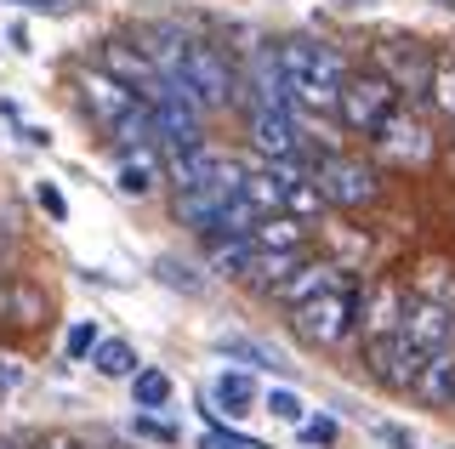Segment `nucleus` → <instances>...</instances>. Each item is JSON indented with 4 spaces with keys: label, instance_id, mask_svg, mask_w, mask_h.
Wrapping results in <instances>:
<instances>
[{
    "label": "nucleus",
    "instance_id": "obj_28",
    "mask_svg": "<svg viewBox=\"0 0 455 449\" xmlns=\"http://www.w3.org/2000/svg\"><path fill=\"white\" fill-rule=\"evenodd\" d=\"M0 313H6V325H40L46 319V296L35 285H0Z\"/></svg>",
    "mask_w": 455,
    "mask_h": 449
},
{
    "label": "nucleus",
    "instance_id": "obj_5",
    "mask_svg": "<svg viewBox=\"0 0 455 449\" xmlns=\"http://www.w3.org/2000/svg\"><path fill=\"white\" fill-rule=\"evenodd\" d=\"M313 182H319L324 205H336V210H364V205L381 200L376 165H364L359 154H319V165H313Z\"/></svg>",
    "mask_w": 455,
    "mask_h": 449
},
{
    "label": "nucleus",
    "instance_id": "obj_9",
    "mask_svg": "<svg viewBox=\"0 0 455 449\" xmlns=\"http://www.w3.org/2000/svg\"><path fill=\"white\" fill-rule=\"evenodd\" d=\"M364 364L370 375H376L387 392H416L421 370H427V353H416V347L404 342V335H376V342H364Z\"/></svg>",
    "mask_w": 455,
    "mask_h": 449
},
{
    "label": "nucleus",
    "instance_id": "obj_24",
    "mask_svg": "<svg viewBox=\"0 0 455 449\" xmlns=\"http://www.w3.org/2000/svg\"><path fill=\"white\" fill-rule=\"evenodd\" d=\"M251 240H256V250H307V222H296V217H262Z\"/></svg>",
    "mask_w": 455,
    "mask_h": 449
},
{
    "label": "nucleus",
    "instance_id": "obj_35",
    "mask_svg": "<svg viewBox=\"0 0 455 449\" xmlns=\"http://www.w3.org/2000/svg\"><path fill=\"white\" fill-rule=\"evenodd\" d=\"M28 387V364L18 358V353H0V410H6L12 398Z\"/></svg>",
    "mask_w": 455,
    "mask_h": 449
},
{
    "label": "nucleus",
    "instance_id": "obj_41",
    "mask_svg": "<svg viewBox=\"0 0 455 449\" xmlns=\"http://www.w3.org/2000/svg\"><path fill=\"white\" fill-rule=\"evenodd\" d=\"M0 449H23V444H18V438H0Z\"/></svg>",
    "mask_w": 455,
    "mask_h": 449
},
{
    "label": "nucleus",
    "instance_id": "obj_30",
    "mask_svg": "<svg viewBox=\"0 0 455 449\" xmlns=\"http://www.w3.org/2000/svg\"><path fill=\"white\" fill-rule=\"evenodd\" d=\"M154 279L171 285V290H182V296H205V279H199L188 262H177V256H160V262H154Z\"/></svg>",
    "mask_w": 455,
    "mask_h": 449
},
{
    "label": "nucleus",
    "instance_id": "obj_2",
    "mask_svg": "<svg viewBox=\"0 0 455 449\" xmlns=\"http://www.w3.org/2000/svg\"><path fill=\"white\" fill-rule=\"evenodd\" d=\"M165 86H182L205 114H217V108L239 103V68H234V58H228L217 40H188L177 75H171Z\"/></svg>",
    "mask_w": 455,
    "mask_h": 449
},
{
    "label": "nucleus",
    "instance_id": "obj_16",
    "mask_svg": "<svg viewBox=\"0 0 455 449\" xmlns=\"http://www.w3.org/2000/svg\"><path fill=\"white\" fill-rule=\"evenodd\" d=\"M160 177H165L160 148H120L114 154V188H120L125 200H148V193L160 188Z\"/></svg>",
    "mask_w": 455,
    "mask_h": 449
},
{
    "label": "nucleus",
    "instance_id": "obj_31",
    "mask_svg": "<svg viewBox=\"0 0 455 449\" xmlns=\"http://www.w3.org/2000/svg\"><path fill=\"white\" fill-rule=\"evenodd\" d=\"M427 103L438 108L450 125H455V58H438V68H433V86H427Z\"/></svg>",
    "mask_w": 455,
    "mask_h": 449
},
{
    "label": "nucleus",
    "instance_id": "obj_36",
    "mask_svg": "<svg viewBox=\"0 0 455 449\" xmlns=\"http://www.w3.org/2000/svg\"><path fill=\"white\" fill-rule=\"evenodd\" d=\"M28 193H35V205H40V210H46V217H52V222H68V193H63V188H57V182H52V177H40V182H35V188H28Z\"/></svg>",
    "mask_w": 455,
    "mask_h": 449
},
{
    "label": "nucleus",
    "instance_id": "obj_21",
    "mask_svg": "<svg viewBox=\"0 0 455 449\" xmlns=\"http://www.w3.org/2000/svg\"><path fill=\"white\" fill-rule=\"evenodd\" d=\"M217 353H222V358H234V364H245V370H274V375H279V370H291V358L274 353L267 342H256V335H222Z\"/></svg>",
    "mask_w": 455,
    "mask_h": 449
},
{
    "label": "nucleus",
    "instance_id": "obj_20",
    "mask_svg": "<svg viewBox=\"0 0 455 449\" xmlns=\"http://www.w3.org/2000/svg\"><path fill=\"white\" fill-rule=\"evenodd\" d=\"M85 364H92L103 382H132V375L142 370V353H137L132 342H120V335H103V342H97V353L85 358Z\"/></svg>",
    "mask_w": 455,
    "mask_h": 449
},
{
    "label": "nucleus",
    "instance_id": "obj_23",
    "mask_svg": "<svg viewBox=\"0 0 455 449\" xmlns=\"http://www.w3.org/2000/svg\"><path fill=\"white\" fill-rule=\"evenodd\" d=\"M416 398H427V404H455V347L427 358V370H421V382H416Z\"/></svg>",
    "mask_w": 455,
    "mask_h": 449
},
{
    "label": "nucleus",
    "instance_id": "obj_4",
    "mask_svg": "<svg viewBox=\"0 0 455 449\" xmlns=\"http://www.w3.org/2000/svg\"><path fill=\"white\" fill-rule=\"evenodd\" d=\"M291 330L302 335L307 347H336V342H347V335L359 330V290L336 285V290H324V296L291 307Z\"/></svg>",
    "mask_w": 455,
    "mask_h": 449
},
{
    "label": "nucleus",
    "instance_id": "obj_32",
    "mask_svg": "<svg viewBox=\"0 0 455 449\" xmlns=\"http://www.w3.org/2000/svg\"><path fill=\"white\" fill-rule=\"evenodd\" d=\"M205 421H211V427L199 432V444H194V449H262L256 438H245L239 427H228L222 415H211V410H205Z\"/></svg>",
    "mask_w": 455,
    "mask_h": 449
},
{
    "label": "nucleus",
    "instance_id": "obj_13",
    "mask_svg": "<svg viewBox=\"0 0 455 449\" xmlns=\"http://www.w3.org/2000/svg\"><path fill=\"white\" fill-rule=\"evenodd\" d=\"M137 103H142V97H137L132 86H120L108 68H85V75H80V108H85L97 125H103V131H114V125L132 114Z\"/></svg>",
    "mask_w": 455,
    "mask_h": 449
},
{
    "label": "nucleus",
    "instance_id": "obj_40",
    "mask_svg": "<svg viewBox=\"0 0 455 449\" xmlns=\"http://www.w3.org/2000/svg\"><path fill=\"white\" fill-rule=\"evenodd\" d=\"M35 449H80V444H75V438H63V432H52V438H40Z\"/></svg>",
    "mask_w": 455,
    "mask_h": 449
},
{
    "label": "nucleus",
    "instance_id": "obj_26",
    "mask_svg": "<svg viewBox=\"0 0 455 449\" xmlns=\"http://www.w3.org/2000/svg\"><path fill=\"white\" fill-rule=\"evenodd\" d=\"M171 398H177V387H171L165 370L142 364V370L132 375V410H171Z\"/></svg>",
    "mask_w": 455,
    "mask_h": 449
},
{
    "label": "nucleus",
    "instance_id": "obj_14",
    "mask_svg": "<svg viewBox=\"0 0 455 449\" xmlns=\"http://www.w3.org/2000/svg\"><path fill=\"white\" fill-rule=\"evenodd\" d=\"M376 148L387 154L393 165H427L433 160V131H427V120H416L410 108H393V120L376 131Z\"/></svg>",
    "mask_w": 455,
    "mask_h": 449
},
{
    "label": "nucleus",
    "instance_id": "obj_39",
    "mask_svg": "<svg viewBox=\"0 0 455 449\" xmlns=\"http://www.w3.org/2000/svg\"><path fill=\"white\" fill-rule=\"evenodd\" d=\"M18 137L28 148H52V131H40V125H18Z\"/></svg>",
    "mask_w": 455,
    "mask_h": 449
},
{
    "label": "nucleus",
    "instance_id": "obj_11",
    "mask_svg": "<svg viewBox=\"0 0 455 449\" xmlns=\"http://www.w3.org/2000/svg\"><path fill=\"white\" fill-rule=\"evenodd\" d=\"M398 335H404L416 353H427V358H433V353H450V347H455V307L427 302V296H410Z\"/></svg>",
    "mask_w": 455,
    "mask_h": 449
},
{
    "label": "nucleus",
    "instance_id": "obj_37",
    "mask_svg": "<svg viewBox=\"0 0 455 449\" xmlns=\"http://www.w3.org/2000/svg\"><path fill=\"white\" fill-rule=\"evenodd\" d=\"M370 438L387 444V449H416V432L398 427V421H370Z\"/></svg>",
    "mask_w": 455,
    "mask_h": 449
},
{
    "label": "nucleus",
    "instance_id": "obj_33",
    "mask_svg": "<svg viewBox=\"0 0 455 449\" xmlns=\"http://www.w3.org/2000/svg\"><path fill=\"white\" fill-rule=\"evenodd\" d=\"M97 342H103V325H97V319H75V325L63 330V353L75 358V364H80V358H92V353H97Z\"/></svg>",
    "mask_w": 455,
    "mask_h": 449
},
{
    "label": "nucleus",
    "instance_id": "obj_8",
    "mask_svg": "<svg viewBox=\"0 0 455 449\" xmlns=\"http://www.w3.org/2000/svg\"><path fill=\"white\" fill-rule=\"evenodd\" d=\"M433 68H438V58L421 46V40H381V46H376V75H387L398 97H404V91L410 97H427Z\"/></svg>",
    "mask_w": 455,
    "mask_h": 449
},
{
    "label": "nucleus",
    "instance_id": "obj_17",
    "mask_svg": "<svg viewBox=\"0 0 455 449\" xmlns=\"http://www.w3.org/2000/svg\"><path fill=\"white\" fill-rule=\"evenodd\" d=\"M404 290L393 285V279H381V285H370L364 296H359V330H364V342H376V335H393L398 325H404Z\"/></svg>",
    "mask_w": 455,
    "mask_h": 449
},
{
    "label": "nucleus",
    "instance_id": "obj_6",
    "mask_svg": "<svg viewBox=\"0 0 455 449\" xmlns=\"http://www.w3.org/2000/svg\"><path fill=\"white\" fill-rule=\"evenodd\" d=\"M148 108H154V131H160V154H182L205 143V108L182 86H160L148 97Z\"/></svg>",
    "mask_w": 455,
    "mask_h": 449
},
{
    "label": "nucleus",
    "instance_id": "obj_15",
    "mask_svg": "<svg viewBox=\"0 0 455 449\" xmlns=\"http://www.w3.org/2000/svg\"><path fill=\"white\" fill-rule=\"evenodd\" d=\"M97 68H108V75L120 80V86H132L137 97H154V91L165 86L160 68L148 63V51H142V40H137V46H132V40H108V46H103V63H97Z\"/></svg>",
    "mask_w": 455,
    "mask_h": 449
},
{
    "label": "nucleus",
    "instance_id": "obj_7",
    "mask_svg": "<svg viewBox=\"0 0 455 449\" xmlns=\"http://www.w3.org/2000/svg\"><path fill=\"white\" fill-rule=\"evenodd\" d=\"M245 131H251V148L267 165L302 160V114L296 108H245Z\"/></svg>",
    "mask_w": 455,
    "mask_h": 449
},
{
    "label": "nucleus",
    "instance_id": "obj_34",
    "mask_svg": "<svg viewBox=\"0 0 455 449\" xmlns=\"http://www.w3.org/2000/svg\"><path fill=\"white\" fill-rule=\"evenodd\" d=\"M296 444H307V449H336V444H341V421H336V415H307L302 427H296Z\"/></svg>",
    "mask_w": 455,
    "mask_h": 449
},
{
    "label": "nucleus",
    "instance_id": "obj_18",
    "mask_svg": "<svg viewBox=\"0 0 455 449\" xmlns=\"http://www.w3.org/2000/svg\"><path fill=\"white\" fill-rule=\"evenodd\" d=\"M336 285H347V279H341V268H336V262H302V268H296L291 279H284V285L274 290V296H279L284 307H302V302L324 296V290H336Z\"/></svg>",
    "mask_w": 455,
    "mask_h": 449
},
{
    "label": "nucleus",
    "instance_id": "obj_1",
    "mask_svg": "<svg viewBox=\"0 0 455 449\" xmlns=\"http://www.w3.org/2000/svg\"><path fill=\"white\" fill-rule=\"evenodd\" d=\"M279 63H284V86H291L296 114H336L347 63H341V51L331 46V40L291 35V40H279Z\"/></svg>",
    "mask_w": 455,
    "mask_h": 449
},
{
    "label": "nucleus",
    "instance_id": "obj_38",
    "mask_svg": "<svg viewBox=\"0 0 455 449\" xmlns=\"http://www.w3.org/2000/svg\"><path fill=\"white\" fill-rule=\"evenodd\" d=\"M12 6H23V12H46V18H68V0H12Z\"/></svg>",
    "mask_w": 455,
    "mask_h": 449
},
{
    "label": "nucleus",
    "instance_id": "obj_19",
    "mask_svg": "<svg viewBox=\"0 0 455 449\" xmlns=\"http://www.w3.org/2000/svg\"><path fill=\"white\" fill-rule=\"evenodd\" d=\"M205 262H211V273L251 285V268H256V240H251V233H239V240H205Z\"/></svg>",
    "mask_w": 455,
    "mask_h": 449
},
{
    "label": "nucleus",
    "instance_id": "obj_29",
    "mask_svg": "<svg viewBox=\"0 0 455 449\" xmlns=\"http://www.w3.org/2000/svg\"><path fill=\"white\" fill-rule=\"evenodd\" d=\"M132 438L154 444V449H177L182 444V427L165 410H132Z\"/></svg>",
    "mask_w": 455,
    "mask_h": 449
},
{
    "label": "nucleus",
    "instance_id": "obj_12",
    "mask_svg": "<svg viewBox=\"0 0 455 449\" xmlns=\"http://www.w3.org/2000/svg\"><path fill=\"white\" fill-rule=\"evenodd\" d=\"M205 410L222 415V421H245L262 410V382H256V370H245V364H228V370L211 375L205 387Z\"/></svg>",
    "mask_w": 455,
    "mask_h": 449
},
{
    "label": "nucleus",
    "instance_id": "obj_27",
    "mask_svg": "<svg viewBox=\"0 0 455 449\" xmlns=\"http://www.w3.org/2000/svg\"><path fill=\"white\" fill-rule=\"evenodd\" d=\"M262 410L274 415L279 427H291V432H296V427L307 421V398H302V392H296L291 382H267V387H262Z\"/></svg>",
    "mask_w": 455,
    "mask_h": 449
},
{
    "label": "nucleus",
    "instance_id": "obj_25",
    "mask_svg": "<svg viewBox=\"0 0 455 449\" xmlns=\"http://www.w3.org/2000/svg\"><path fill=\"white\" fill-rule=\"evenodd\" d=\"M108 137H114V154H120V148H160V131H154V108H148V97H142V103H137L120 125H114Z\"/></svg>",
    "mask_w": 455,
    "mask_h": 449
},
{
    "label": "nucleus",
    "instance_id": "obj_3",
    "mask_svg": "<svg viewBox=\"0 0 455 449\" xmlns=\"http://www.w3.org/2000/svg\"><path fill=\"white\" fill-rule=\"evenodd\" d=\"M393 108H398V91H393L387 75H376V68H347L341 97H336V120L347 125V131L376 137L381 125L393 120Z\"/></svg>",
    "mask_w": 455,
    "mask_h": 449
},
{
    "label": "nucleus",
    "instance_id": "obj_10",
    "mask_svg": "<svg viewBox=\"0 0 455 449\" xmlns=\"http://www.w3.org/2000/svg\"><path fill=\"white\" fill-rule=\"evenodd\" d=\"M239 103L245 108H296L291 86H284L279 46H256L245 58V68H239Z\"/></svg>",
    "mask_w": 455,
    "mask_h": 449
},
{
    "label": "nucleus",
    "instance_id": "obj_22",
    "mask_svg": "<svg viewBox=\"0 0 455 449\" xmlns=\"http://www.w3.org/2000/svg\"><path fill=\"white\" fill-rule=\"evenodd\" d=\"M239 193L256 205V217H284V182H279V171L274 165H256V171H245V182H239Z\"/></svg>",
    "mask_w": 455,
    "mask_h": 449
}]
</instances>
